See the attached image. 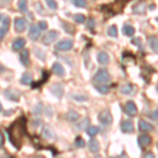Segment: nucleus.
Wrapping results in <instances>:
<instances>
[{
	"label": "nucleus",
	"mask_w": 158,
	"mask_h": 158,
	"mask_svg": "<svg viewBox=\"0 0 158 158\" xmlns=\"http://www.w3.org/2000/svg\"><path fill=\"white\" fill-rule=\"evenodd\" d=\"M7 134L10 137V142L17 150L21 149L23 139L27 135V119L25 117H19L7 129Z\"/></svg>",
	"instance_id": "1"
},
{
	"label": "nucleus",
	"mask_w": 158,
	"mask_h": 158,
	"mask_svg": "<svg viewBox=\"0 0 158 158\" xmlns=\"http://www.w3.org/2000/svg\"><path fill=\"white\" fill-rule=\"evenodd\" d=\"M94 81H95L97 85H106L111 81V76L108 73L106 70H103V69H100L98 70V72L94 75Z\"/></svg>",
	"instance_id": "2"
},
{
	"label": "nucleus",
	"mask_w": 158,
	"mask_h": 158,
	"mask_svg": "<svg viewBox=\"0 0 158 158\" xmlns=\"http://www.w3.org/2000/svg\"><path fill=\"white\" fill-rule=\"evenodd\" d=\"M98 119L103 126H110V124L113 122V117H112V114L110 113V111L108 110H103L99 113L98 115Z\"/></svg>",
	"instance_id": "3"
},
{
	"label": "nucleus",
	"mask_w": 158,
	"mask_h": 158,
	"mask_svg": "<svg viewBox=\"0 0 158 158\" xmlns=\"http://www.w3.org/2000/svg\"><path fill=\"white\" fill-rule=\"evenodd\" d=\"M57 37H58L57 31H50V32H48L47 34L43 36L42 42L44 43L45 45H50L57 39Z\"/></svg>",
	"instance_id": "4"
},
{
	"label": "nucleus",
	"mask_w": 158,
	"mask_h": 158,
	"mask_svg": "<svg viewBox=\"0 0 158 158\" xmlns=\"http://www.w3.org/2000/svg\"><path fill=\"white\" fill-rule=\"evenodd\" d=\"M73 44L74 41L72 39H63L56 44V49L59 51H69L73 48Z\"/></svg>",
	"instance_id": "5"
},
{
	"label": "nucleus",
	"mask_w": 158,
	"mask_h": 158,
	"mask_svg": "<svg viewBox=\"0 0 158 158\" xmlns=\"http://www.w3.org/2000/svg\"><path fill=\"white\" fill-rule=\"evenodd\" d=\"M40 34H41V29L39 27L38 24H32L30 27L29 31V37L32 40H37L38 38L40 37Z\"/></svg>",
	"instance_id": "6"
},
{
	"label": "nucleus",
	"mask_w": 158,
	"mask_h": 158,
	"mask_svg": "<svg viewBox=\"0 0 158 158\" xmlns=\"http://www.w3.org/2000/svg\"><path fill=\"white\" fill-rule=\"evenodd\" d=\"M14 27L16 32L18 33L24 32L25 29H27V20L24 18H16L14 21Z\"/></svg>",
	"instance_id": "7"
},
{
	"label": "nucleus",
	"mask_w": 158,
	"mask_h": 158,
	"mask_svg": "<svg viewBox=\"0 0 158 158\" xmlns=\"http://www.w3.org/2000/svg\"><path fill=\"white\" fill-rule=\"evenodd\" d=\"M126 113L128 114L129 116H135L137 114V106L136 104H135L134 101H128V102L126 103Z\"/></svg>",
	"instance_id": "8"
},
{
	"label": "nucleus",
	"mask_w": 158,
	"mask_h": 158,
	"mask_svg": "<svg viewBox=\"0 0 158 158\" xmlns=\"http://www.w3.org/2000/svg\"><path fill=\"white\" fill-rule=\"evenodd\" d=\"M151 142H152V138L148 134H142L138 137V143L140 148H146L148 146H150Z\"/></svg>",
	"instance_id": "9"
},
{
	"label": "nucleus",
	"mask_w": 158,
	"mask_h": 158,
	"mask_svg": "<svg viewBox=\"0 0 158 158\" xmlns=\"http://www.w3.org/2000/svg\"><path fill=\"white\" fill-rule=\"evenodd\" d=\"M121 131L123 133L131 134L134 132V123L132 120H124L121 123Z\"/></svg>",
	"instance_id": "10"
},
{
	"label": "nucleus",
	"mask_w": 158,
	"mask_h": 158,
	"mask_svg": "<svg viewBox=\"0 0 158 158\" xmlns=\"http://www.w3.org/2000/svg\"><path fill=\"white\" fill-rule=\"evenodd\" d=\"M51 92L53 93V95L56 96L57 98L62 97L63 95V88L60 83H54L51 88Z\"/></svg>",
	"instance_id": "11"
},
{
	"label": "nucleus",
	"mask_w": 158,
	"mask_h": 158,
	"mask_svg": "<svg viewBox=\"0 0 158 158\" xmlns=\"http://www.w3.org/2000/svg\"><path fill=\"white\" fill-rule=\"evenodd\" d=\"M4 95L7 99L13 101H17L19 99V93L16 90H13V89H7L4 91Z\"/></svg>",
	"instance_id": "12"
},
{
	"label": "nucleus",
	"mask_w": 158,
	"mask_h": 158,
	"mask_svg": "<svg viewBox=\"0 0 158 158\" xmlns=\"http://www.w3.org/2000/svg\"><path fill=\"white\" fill-rule=\"evenodd\" d=\"M138 126H139V130L141 132H152V131H154V126L150 123V122L146 121V120H140Z\"/></svg>",
	"instance_id": "13"
},
{
	"label": "nucleus",
	"mask_w": 158,
	"mask_h": 158,
	"mask_svg": "<svg viewBox=\"0 0 158 158\" xmlns=\"http://www.w3.org/2000/svg\"><path fill=\"white\" fill-rule=\"evenodd\" d=\"M19 58H20V61L21 63L25 67H29L30 65V52L29 50H23L19 55Z\"/></svg>",
	"instance_id": "14"
},
{
	"label": "nucleus",
	"mask_w": 158,
	"mask_h": 158,
	"mask_svg": "<svg viewBox=\"0 0 158 158\" xmlns=\"http://www.w3.org/2000/svg\"><path fill=\"white\" fill-rule=\"evenodd\" d=\"M89 149L92 153H98L99 150H100V144H99V141L97 139L93 138L89 141Z\"/></svg>",
	"instance_id": "15"
},
{
	"label": "nucleus",
	"mask_w": 158,
	"mask_h": 158,
	"mask_svg": "<svg viewBox=\"0 0 158 158\" xmlns=\"http://www.w3.org/2000/svg\"><path fill=\"white\" fill-rule=\"evenodd\" d=\"M97 60L100 64L106 65V64H109V62H110V57L106 52H102V51H101V52H99L97 55Z\"/></svg>",
	"instance_id": "16"
},
{
	"label": "nucleus",
	"mask_w": 158,
	"mask_h": 158,
	"mask_svg": "<svg viewBox=\"0 0 158 158\" xmlns=\"http://www.w3.org/2000/svg\"><path fill=\"white\" fill-rule=\"evenodd\" d=\"M52 71L54 72V74H56L57 76H64L65 74V71H64V68L58 62H55L52 67Z\"/></svg>",
	"instance_id": "17"
},
{
	"label": "nucleus",
	"mask_w": 158,
	"mask_h": 158,
	"mask_svg": "<svg viewBox=\"0 0 158 158\" xmlns=\"http://www.w3.org/2000/svg\"><path fill=\"white\" fill-rule=\"evenodd\" d=\"M25 45V39L24 38H17L14 42H13V50L14 51H19L23 49Z\"/></svg>",
	"instance_id": "18"
},
{
	"label": "nucleus",
	"mask_w": 158,
	"mask_h": 158,
	"mask_svg": "<svg viewBox=\"0 0 158 158\" xmlns=\"http://www.w3.org/2000/svg\"><path fill=\"white\" fill-rule=\"evenodd\" d=\"M122 33H123L126 36L131 37L135 34V29H134V27H132V25H130V24H124L123 27H122Z\"/></svg>",
	"instance_id": "19"
},
{
	"label": "nucleus",
	"mask_w": 158,
	"mask_h": 158,
	"mask_svg": "<svg viewBox=\"0 0 158 158\" xmlns=\"http://www.w3.org/2000/svg\"><path fill=\"white\" fill-rule=\"evenodd\" d=\"M21 83L22 85H31L33 81V75L30 72H25L21 77Z\"/></svg>",
	"instance_id": "20"
},
{
	"label": "nucleus",
	"mask_w": 158,
	"mask_h": 158,
	"mask_svg": "<svg viewBox=\"0 0 158 158\" xmlns=\"http://www.w3.org/2000/svg\"><path fill=\"white\" fill-rule=\"evenodd\" d=\"M133 12L134 14H138V15H142L146 13V4L144 3H138L136 6H133Z\"/></svg>",
	"instance_id": "21"
},
{
	"label": "nucleus",
	"mask_w": 158,
	"mask_h": 158,
	"mask_svg": "<svg viewBox=\"0 0 158 158\" xmlns=\"http://www.w3.org/2000/svg\"><path fill=\"white\" fill-rule=\"evenodd\" d=\"M42 135H43V137H44V138L52 139L53 137H54V132H53V130L51 129L50 126H45L44 128H43Z\"/></svg>",
	"instance_id": "22"
},
{
	"label": "nucleus",
	"mask_w": 158,
	"mask_h": 158,
	"mask_svg": "<svg viewBox=\"0 0 158 158\" xmlns=\"http://www.w3.org/2000/svg\"><path fill=\"white\" fill-rule=\"evenodd\" d=\"M149 44L151 47V49L154 51V53L156 54L158 52V41L156 36H151L149 38Z\"/></svg>",
	"instance_id": "23"
},
{
	"label": "nucleus",
	"mask_w": 158,
	"mask_h": 158,
	"mask_svg": "<svg viewBox=\"0 0 158 158\" xmlns=\"http://www.w3.org/2000/svg\"><path fill=\"white\" fill-rule=\"evenodd\" d=\"M60 24H61V27H63V30H64L65 32L68 33V34L73 35L74 33H75V27H74L72 24L68 23V22H65V21H61Z\"/></svg>",
	"instance_id": "24"
},
{
	"label": "nucleus",
	"mask_w": 158,
	"mask_h": 158,
	"mask_svg": "<svg viewBox=\"0 0 158 158\" xmlns=\"http://www.w3.org/2000/svg\"><path fill=\"white\" fill-rule=\"evenodd\" d=\"M134 91V85H122L120 88V93L124 94V95H130V94H132Z\"/></svg>",
	"instance_id": "25"
},
{
	"label": "nucleus",
	"mask_w": 158,
	"mask_h": 158,
	"mask_svg": "<svg viewBox=\"0 0 158 158\" xmlns=\"http://www.w3.org/2000/svg\"><path fill=\"white\" fill-rule=\"evenodd\" d=\"M79 117H80V115L77 113V112L75 111H70L69 113L67 114V119L69 121H76L79 119Z\"/></svg>",
	"instance_id": "26"
},
{
	"label": "nucleus",
	"mask_w": 158,
	"mask_h": 158,
	"mask_svg": "<svg viewBox=\"0 0 158 158\" xmlns=\"http://www.w3.org/2000/svg\"><path fill=\"white\" fill-rule=\"evenodd\" d=\"M89 124H90V119H89V118H85L82 121L79 122V123L77 124V129L81 130V131H83V130L88 129Z\"/></svg>",
	"instance_id": "27"
},
{
	"label": "nucleus",
	"mask_w": 158,
	"mask_h": 158,
	"mask_svg": "<svg viewBox=\"0 0 158 158\" xmlns=\"http://www.w3.org/2000/svg\"><path fill=\"white\" fill-rule=\"evenodd\" d=\"M95 89L97 90L100 94H108L110 92V88L106 85H96Z\"/></svg>",
	"instance_id": "28"
},
{
	"label": "nucleus",
	"mask_w": 158,
	"mask_h": 158,
	"mask_svg": "<svg viewBox=\"0 0 158 158\" xmlns=\"http://www.w3.org/2000/svg\"><path fill=\"white\" fill-rule=\"evenodd\" d=\"M18 9L22 13H27V0H18Z\"/></svg>",
	"instance_id": "29"
},
{
	"label": "nucleus",
	"mask_w": 158,
	"mask_h": 158,
	"mask_svg": "<svg viewBox=\"0 0 158 158\" xmlns=\"http://www.w3.org/2000/svg\"><path fill=\"white\" fill-rule=\"evenodd\" d=\"M98 132H99V128H98V127H95V126L89 127V128L86 129V133H88V135H90V136H92V137L96 136V135L98 134Z\"/></svg>",
	"instance_id": "30"
},
{
	"label": "nucleus",
	"mask_w": 158,
	"mask_h": 158,
	"mask_svg": "<svg viewBox=\"0 0 158 158\" xmlns=\"http://www.w3.org/2000/svg\"><path fill=\"white\" fill-rule=\"evenodd\" d=\"M108 35L110 37H117V35H118V31H117V27L116 25H111V27H109L108 30Z\"/></svg>",
	"instance_id": "31"
},
{
	"label": "nucleus",
	"mask_w": 158,
	"mask_h": 158,
	"mask_svg": "<svg viewBox=\"0 0 158 158\" xmlns=\"http://www.w3.org/2000/svg\"><path fill=\"white\" fill-rule=\"evenodd\" d=\"M9 27H10V18H9V17H4L3 20H2L1 29L3 30L6 33H7V31H9Z\"/></svg>",
	"instance_id": "32"
},
{
	"label": "nucleus",
	"mask_w": 158,
	"mask_h": 158,
	"mask_svg": "<svg viewBox=\"0 0 158 158\" xmlns=\"http://www.w3.org/2000/svg\"><path fill=\"white\" fill-rule=\"evenodd\" d=\"M73 19L75 20L77 23H83V22L85 21V16L82 14H76V15H74Z\"/></svg>",
	"instance_id": "33"
},
{
	"label": "nucleus",
	"mask_w": 158,
	"mask_h": 158,
	"mask_svg": "<svg viewBox=\"0 0 158 158\" xmlns=\"http://www.w3.org/2000/svg\"><path fill=\"white\" fill-rule=\"evenodd\" d=\"M48 78H49V74L45 73V76H44V72H43V77H42V80H41V81H39V82H38V83H34V85H32V88H33V89H37V88H39V86L41 85L43 82H45V81L48 80Z\"/></svg>",
	"instance_id": "34"
},
{
	"label": "nucleus",
	"mask_w": 158,
	"mask_h": 158,
	"mask_svg": "<svg viewBox=\"0 0 158 158\" xmlns=\"http://www.w3.org/2000/svg\"><path fill=\"white\" fill-rule=\"evenodd\" d=\"M75 144H76V147H78V148H83L85 146V141L81 138L80 136H77L75 140Z\"/></svg>",
	"instance_id": "35"
},
{
	"label": "nucleus",
	"mask_w": 158,
	"mask_h": 158,
	"mask_svg": "<svg viewBox=\"0 0 158 158\" xmlns=\"http://www.w3.org/2000/svg\"><path fill=\"white\" fill-rule=\"evenodd\" d=\"M45 3L48 4V6L50 7V9L52 10H56L58 7L57 6V2H56V0H44Z\"/></svg>",
	"instance_id": "36"
},
{
	"label": "nucleus",
	"mask_w": 158,
	"mask_h": 158,
	"mask_svg": "<svg viewBox=\"0 0 158 158\" xmlns=\"http://www.w3.org/2000/svg\"><path fill=\"white\" fill-rule=\"evenodd\" d=\"M73 3L78 7H85L86 0H73Z\"/></svg>",
	"instance_id": "37"
},
{
	"label": "nucleus",
	"mask_w": 158,
	"mask_h": 158,
	"mask_svg": "<svg viewBox=\"0 0 158 158\" xmlns=\"http://www.w3.org/2000/svg\"><path fill=\"white\" fill-rule=\"evenodd\" d=\"M86 27H88V29H90L92 31L95 27V20L93 18H89L86 20Z\"/></svg>",
	"instance_id": "38"
},
{
	"label": "nucleus",
	"mask_w": 158,
	"mask_h": 158,
	"mask_svg": "<svg viewBox=\"0 0 158 158\" xmlns=\"http://www.w3.org/2000/svg\"><path fill=\"white\" fill-rule=\"evenodd\" d=\"M42 109H43V106H42V104L41 103H39V104H37V106L34 109V114L35 115H39V114H41L42 113Z\"/></svg>",
	"instance_id": "39"
},
{
	"label": "nucleus",
	"mask_w": 158,
	"mask_h": 158,
	"mask_svg": "<svg viewBox=\"0 0 158 158\" xmlns=\"http://www.w3.org/2000/svg\"><path fill=\"white\" fill-rule=\"evenodd\" d=\"M72 98L75 99V100H77V101H85V100H88L86 96H82V95H73Z\"/></svg>",
	"instance_id": "40"
},
{
	"label": "nucleus",
	"mask_w": 158,
	"mask_h": 158,
	"mask_svg": "<svg viewBox=\"0 0 158 158\" xmlns=\"http://www.w3.org/2000/svg\"><path fill=\"white\" fill-rule=\"evenodd\" d=\"M38 25H39V27L41 30H45L48 29V23L45 21H40L39 23H38Z\"/></svg>",
	"instance_id": "41"
},
{
	"label": "nucleus",
	"mask_w": 158,
	"mask_h": 158,
	"mask_svg": "<svg viewBox=\"0 0 158 158\" xmlns=\"http://www.w3.org/2000/svg\"><path fill=\"white\" fill-rule=\"evenodd\" d=\"M132 42L134 43V44H138V47L139 48H141V40L139 39V38H134L133 40H132Z\"/></svg>",
	"instance_id": "42"
},
{
	"label": "nucleus",
	"mask_w": 158,
	"mask_h": 158,
	"mask_svg": "<svg viewBox=\"0 0 158 158\" xmlns=\"http://www.w3.org/2000/svg\"><path fill=\"white\" fill-rule=\"evenodd\" d=\"M143 158H155V155H154V153H152V152H147L146 154L143 155Z\"/></svg>",
	"instance_id": "43"
},
{
	"label": "nucleus",
	"mask_w": 158,
	"mask_h": 158,
	"mask_svg": "<svg viewBox=\"0 0 158 158\" xmlns=\"http://www.w3.org/2000/svg\"><path fill=\"white\" fill-rule=\"evenodd\" d=\"M3 143H4V136L2 134V132L0 131V149L3 147Z\"/></svg>",
	"instance_id": "44"
},
{
	"label": "nucleus",
	"mask_w": 158,
	"mask_h": 158,
	"mask_svg": "<svg viewBox=\"0 0 158 158\" xmlns=\"http://www.w3.org/2000/svg\"><path fill=\"white\" fill-rule=\"evenodd\" d=\"M151 118L154 119L155 121H157V110H155V112H153V114L151 115Z\"/></svg>",
	"instance_id": "45"
},
{
	"label": "nucleus",
	"mask_w": 158,
	"mask_h": 158,
	"mask_svg": "<svg viewBox=\"0 0 158 158\" xmlns=\"http://www.w3.org/2000/svg\"><path fill=\"white\" fill-rule=\"evenodd\" d=\"M6 32H4V31L3 30H2L1 29V27H0V40H1L2 39V38H3L4 37V35H6Z\"/></svg>",
	"instance_id": "46"
},
{
	"label": "nucleus",
	"mask_w": 158,
	"mask_h": 158,
	"mask_svg": "<svg viewBox=\"0 0 158 158\" xmlns=\"http://www.w3.org/2000/svg\"><path fill=\"white\" fill-rule=\"evenodd\" d=\"M12 0H1V2H3V3H6V4H7V3H10Z\"/></svg>",
	"instance_id": "47"
},
{
	"label": "nucleus",
	"mask_w": 158,
	"mask_h": 158,
	"mask_svg": "<svg viewBox=\"0 0 158 158\" xmlns=\"http://www.w3.org/2000/svg\"><path fill=\"white\" fill-rule=\"evenodd\" d=\"M0 158H11V157H10L9 155H3V156H1Z\"/></svg>",
	"instance_id": "48"
},
{
	"label": "nucleus",
	"mask_w": 158,
	"mask_h": 158,
	"mask_svg": "<svg viewBox=\"0 0 158 158\" xmlns=\"http://www.w3.org/2000/svg\"><path fill=\"white\" fill-rule=\"evenodd\" d=\"M32 158H44V157H42V156H34V157H32Z\"/></svg>",
	"instance_id": "49"
},
{
	"label": "nucleus",
	"mask_w": 158,
	"mask_h": 158,
	"mask_svg": "<svg viewBox=\"0 0 158 158\" xmlns=\"http://www.w3.org/2000/svg\"><path fill=\"white\" fill-rule=\"evenodd\" d=\"M1 110H2V106H1V103H0V112H1Z\"/></svg>",
	"instance_id": "50"
},
{
	"label": "nucleus",
	"mask_w": 158,
	"mask_h": 158,
	"mask_svg": "<svg viewBox=\"0 0 158 158\" xmlns=\"http://www.w3.org/2000/svg\"><path fill=\"white\" fill-rule=\"evenodd\" d=\"M1 19H2V15L0 14V20H1Z\"/></svg>",
	"instance_id": "51"
},
{
	"label": "nucleus",
	"mask_w": 158,
	"mask_h": 158,
	"mask_svg": "<svg viewBox=\"0 0 158 158\" xmlns=\"http://www.w3.org/2000/svg\"><path fill=\"white\" fill-rule=\"evenodd\" d=\"M109 158H115V157H109Z\"/></svg>",
	"instance_id": "52"
},
{
	"label": "nucleus",
	"mask_w": 158,
	"mask_h": 158,
	"mask_svg": "<svg viewBox=\"0 0 158 158\" xmlns=\"http://www.w3.org/2000/svg\"><path fill=\"white\" fill-rule=\"evenodd\" d=\"M97 158H99V157H98V156H97Z\"/></svg>",
	"instance_id": "53"
}]
</instances>
